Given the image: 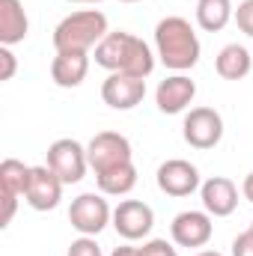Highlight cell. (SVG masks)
<instances>
[{"mask_svg":"<svg viewBox=\"0 0 253 256\" xmlns=\"http://www.w3.org/2000/svg\"><path fill=\"white\" fill-rule=\"evenodd\" d=\"M96 63L102 66V68H108L110 74L114 72H122V74H131V78H143V80L155 72L152 48L143 39L126 33V30L108 33L96 45Z\"/></svg>","mask_w":253,"mask_h":256,"instance_id":"1","label":"cell"},{"mask_svg":"<svg viewBox=\"0 0 253 256\" xmlns=\"http://www.w3.org/2000/svg\"><path fill=\"white\" fill-rule=\"evenodd\" d=\"M155 48H158V57L161 63L173 72H188L200 63V39L190 27V21L179 18V15H170L164 21H158L155 27Z\"/></svg>","mask_w":253,"mask_h":256,"instance_id":"2","label":"cell"},{"mask_svg":"<svg viewBox=\"0 0 253 256\" xmlns=\"http://www.w3.org/2000/svg\"><path fill=\"white\" fill-rule=\"evenodd\" d=\"M108 36V18L98 9H80L63 18L54 30V48L60 51H80L90 54V48H96L102 39Z\"/></svg>","mask_w":253,"mask_h":256,"instance_id":"3","label":"cell"},{"mask_svg":"<svg viewBox=\"0 0 253 256\" xmlns=\"http://www.w3.org/2000/svg\"><path fill=\"white\" fill-rule=\"evenodd\" d=\"M68 220H72V226L80 236H92L96 238L114 220V212H110V206H108V200L102 194H80L78 200H72Z\"/></svg>","mask_w":253,"mask_h":256,"instance_id":"4","label":"cell"},{"mask_svg":"<svg viewBox=\"0 0 253 256\" xmlns=\"http://www.w3.org/2000/svg\"><path fill=\"white\" fill-rule=\"evenodd\" d=\"M48 167L63 179V185H78L86 176V167H90L86 149L78 140L63 137V140L51 143V149H48Z\"/></svg>","mask_w":253,"mask_h":256,"instance_id":"5","label":"cell"},{"mask_svg":"<svg viewBox=\"0 0 253 256\" xmlns=\"http://www.w3.org/2000/svg\"><path fill=\"white\" fill-rule=\"evenodd\" d=\"M86 158H90V167L96 173H104L110 167H120V164L131 161L134 152H131V143H128L126 134H120V131H102V134H96L90 140Z\"/></svg>","mask_w":253,"mask_h":256,"instance_id":"6","label":"cell"},{"mask_svg":"<svg viewBox=\"0 0 253 256\" xmlns=\"http://www.w3.org/2000/svg\"><path fill=\"white\" fill-rule=\"evenodd\" d=\"M185 143L194 149H214L224 137V116L214 108H194L185 116Z\"/></svg>","mask_w":253,"mask_h":256,"instance_id":"7","label":"cell"},{"mask_svg":"<svg viewBox=\"0 0 253 256\" xmlns=\"http://www.w3.org/2000/svg\"><path fill=\"white\" fill-rule=\"evenodd\" d=\"M155 226V212L152 206L140 202V200H122L114 208V230L126 238V242H140L152 232Z\"/></svg>","mask_w":253,"mask_h":256,"instance_id":"8","label":"cell"},{"mask_svg":"<svg viewBox=\"0 0 253 256\" xmlns=\"http://www.w3.org/2000/svg\"><path fill=\"white\" fill-rule=\"evenodd\" d=\"M102 98L108 108L114 110H134L143 98H146V80L143 78H131L122 72H114L104 84H102Z\"/></svg>","mask_w":253,"mask_h":256,"instance_id":"9","label":"cell"},{"mask_svg":"<svg viewBox=\"0 0 253 256\" xmlns=\"http://www.w3.org/2000/svg\"><path fill=\"white\" fill-rule=\"evenodd\" d=\"M170 236L179 248H206L214 236V224L208 212H182L170 224Z\"/></svg>","mask_w":253,"mask_h":256,"instance_id":"10","label":"cell"},{"mask_svg":"<svg viewBox=\"0 0 253 256\" xmlns=\"http://www.w3.org/2000/svg\"><path fill=\"white\" fill-rule=\"evenodd\" d=\"M63 179L45 164V167H33V173H30V185H27V202H30V208H36V212H54L57 206H60V200H63Z\"/></svg>","mask_w":253,"mask_h":256,"instance_id":"11","label":"cell"},{"mask_svg":"<svg viewBox=\"0 0 253 256\" xmlns=\"http://www.w3.org/2000/svg\"><path fill=\"white\" fill-rule=\"evenodd\" d=\"M158 188L167 194V196H190L200 185V170L182 161V158H170L158 167Z\"/></svg>","mask_w":253,"mask_h":256,"instance_id":"12","label":"cell"},{"mask_svg":"<svg viewBox=\"0 0 253 256\" xmlns=\"http://www.w3.org/2000/svg\"><path fill=\"white\" fill-rule=\"evenodd\" d=\"M194 96H196V84L190 80L188 74L179 72V74H170V78H164V80L158 84V90H155V104H158L161 114L176 116V114H182L190 102H194Z\"/></svg>","mask_w":253,"mask_h":256,"instance_id":"13","label":"cell"},{"mask_svg":"<svg viewBox=\"0 0 253 256\" xmlns=\"http://www.w3.org/2000/svg\"><path fill=\"white\" fill-rule=\"evenodd\" d=\"M200 196H202L206 212L214 214V218H230L238 208V188L226 176H212L208 182H202Z\"/></svg>","mask_w":253,"mask_h":256,"instance_id":"14","label":"cell"},{"mask_svg":"<svg viewBox=\"0 0 253 256\" xmlns=\"http://www.w3.org/2000/svg\"><path fill=\"white\" fill-rule=\"evenodd\" d=\"M86 72H90V54H80V51H60L51 63V78L63 90L80 86L86 80Z\"/></svg>","mask_w":253,"mask_h":256,"instance_id":"15","label":"cell"},{"mask_svg":"<svg viewBox=\"0 0 253 256\" xmlns=\"http://www.w3.org/2000/svg\"><path fill=\"white\" fill-rule=\"evenodd\" d=\"M27 33H30V18L21 0H0V45L12 48L24 42Z\"/></svg>","mask_w":253,"mask_h":256,"instance_id":"16","label":"cell"},{"mask_svg":"<svg viewBox=\"0 0 253 256\" xmlns=\"http://www.w3.org/2000/svg\"><path fill=\"white\" fill-rule=\"evenodd\" d=\"M214 68H218V74H220L224 80H242V78L250 74L253 54L248 48H242V45H226V48L218 54Z\"/></svg>","mask_w":253,"mask_h":256,"instance_id":"17","label":"cell"},{"mask_svg":"<svg viewBox=\"0 0 253 256\" xmlns=\"http://www.w3.org/2000/svg\"><path fill=\"white\" fill-rule=\"evenodd\" d=\"M96 182H98V191L108 194V196H126L137 185V167H134V161H126L120 167L96 173Z\"/></svg>","mask_w":253,"mask_h":256,"instance_id":"18","label":"cell"},{"mask_svg":"<svg viewBox=\"0 0 253 256\" xmlns=\"http://www.w3.org/2000/svg\"><path fill=\"white\" fill-rule=\"evenodd\" d=\"M236 18L232 0H200L196 3V24L206 33H220Z\"/></svg>","mask_w":253,"mask_h":256,"instance_id":"19","label":"cell"},{"mask_svg":"<svg viewBox=\"0 0 253 256\" xmlns=\"http://www.w3.org/2000/svg\"><path fill=\"white\" fill-rule=\"evenodd\" d=\"M30 173H33V167H27L24 161L6 158V161L0 164V191L24 196V194H27V185H30Z\"/></svg>","mask_w":253,"mask_h":256,"instance_id":"20","label":"cell"},{"mask_svg":"<svg viewBox=\"0 0 253 256\" xmlns=\"http://www.w3.org/2000/svg\"><path fill=\"white\" fill-rule=\"evenodd\" d=\"M68 256H102V248H98V242L92 236H80L78 242H72Z\"/></svg>","mask_w":253,"mask_h":256,"instance_id":"21","label":"cell"},{"mask_svg":"<svg viewBox=\"0 0 253 256\" xmlns=\"http://www.w3.org/2000/svg\"><path fill=\"white\" fill-rule=\"evenodd\" d=\"M236 24H238V30H242L244 36L253 39V0L238 3V9H236Z\"/></svg>","mask_w":253,"mask_h":256,"instance_id":"22","label":"cell"},{"mask_svg":"<svg viewBox=\"0 0 253 256\" xmlns=\"http://www.w3.org/2000/svg\"><path fill=\"white\" fill-rule=\"evenodd\" d=\"M140 254L143 256H179L176 248H173L167 238H152V242H146V244L140 248Z\"/></svg>","mask_w":253,"mask_h":256,"instance_id":"23","label":"cell"},{"mask_svg":"<svg viewBox=\"0 0 253 256\" xmlns=\"http://www.w3.org/2000/svg\"><path fill=\"white\" fill-rule=\"evenodd\" d=\"M15 68H18L15 54H12L6 45H0V80H12V78H15Z\"/></svg>","mask_w":253,"mask_h":256,"instance_id":"24","label":"cell"},{"mask_svg":"<svg viewBox=\"0 0 253 256\" xmlns=\"http://www.w3.org/2000/svg\"><path fill=\"white\" fill-rule=\"evenodd\" d=\"M232 256H253V230L242 232V236L232 242Z\"/></svg>","mask_w":253,"mask_h":256,"instance_id":"25","label":"cell"},{"mask_svg":"<svg viewBox=\"0 0 253 256\" xmlns=\"http://www.w3.org/2000/svg\"><path fill=\"white\" fill-rule=\"evenodd\" d=\"M0 196H3V218H0V226H9L12 218H15V208H18V196H15V194H3V191H0Z\"/></svg>","mask_w":253,"mask_h":256,"instance_id":"26","label":"cell"},{"mask_svg":"<svg viewBox=\"0 0 253 256\" xmlns=\"http://www.w3.org/2000/svg\"><path fill=\"white\" fill-rule=\"evenodd\" d=\"M242 194H244V200H248V202H253V173L244 176V182H242Z\"/></svg>","mask_w":253,"mask_h":256,"instance_id":"27","label":"cell"},{"mask_svg":"<svg viewBox=\"0 0 253 256\" xmlns=\"http://www.w3.org/2000/svg\"><path fill=\"white\" fill-rule=\"evenodd\" d=\"M110 256H143V254H140V248H116Z\"/></svg>","mask_w":253,"mask_h":256,"instance_id":"28","label":"cell"},{"mask_svg":"<svg viewBox=\"0 0 253 256\" xmlns=\"http://www.w3.org/2000/svg\"><path fill=\"white\" fill-rule=\"evenodd\" d=\"M196 256H224V254H218V250H202V254H196Z\"/></svg>","mask_w":253,"mask_h":256,"instance_id":"29","label":"cell"},{"mask_svg":"<svg viewBox=\"0 0 253 256\" xmlns=\"http://www.w3.org/2000/svg\"><path fill=\"white\" fill-rule=\"evenodd\" d=\"M68 3H102V0H68Z\"/></svg>","mask_w":253,"mask_h":256,"instance_id":"30","label":"cell"},{"mask_svg":"<svg viewBox=\"0 0 253 256\" xmlns=\"http://www.w3.org/2000/svg\"><path fill=\"white\" fill-rule=\"evenodd\" d=\"M120 3H140V0H120Z\"/></svg>","mask_w":253,"mask_h":256,"instance_id":"31","label":"cell"},{"mask_svg":"<svg viewBox=\"0 0 253 256\" xmlns=\"http://www.w3.org/2000/svg\"><path fill=\"white\" fill-rule=\"evenodd\" d=\"M250 230H253V224H250Z\"/></svg>","mask_w":253,"mask_h":256,"instance_id":"32","label":"cell"}]
</instances>
